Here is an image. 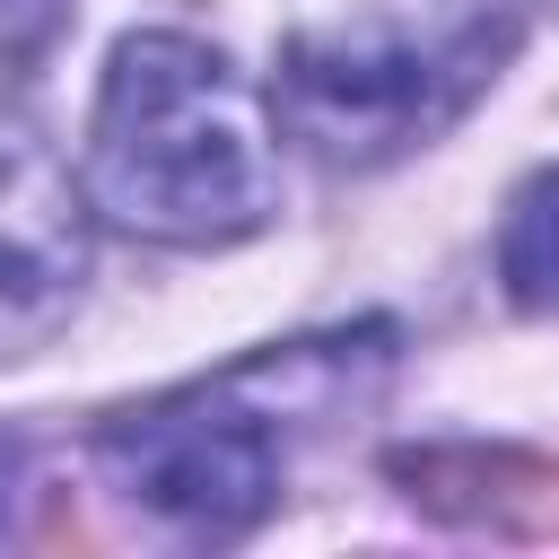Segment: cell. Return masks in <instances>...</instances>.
Listing matches in <instances>:
<instances>
[{"label": "cell", "mask_w": 559, "mask_h": 559, "mask_svg": "<svg viewBox=\"0 0 559 559\" xmlns=\"http://www.w3.org/2000/svg\"><path fill=\"white\" fill-rule=\"evenodd\" d=\"M87 201L148 245H236L280 210L262 96L201 35H122L87 122Z\"/></svg>", "instance_id": "6da1fadb"}, {"label": "cell", "mask_w": 559, "mask_h": 559, "mask_svg": "<svg viewBox=\"0 0 559 559\" xmlns=\"http://www.w3.org/2000/svg\"><path fill=\"white\" fill-rule=\"evenodd\" d=\"M384 358H393L384 323L262 349V358H245V367H227L210 384H183V393H166L148 411L105 419L96 463L140 515H157V524H175L192 542H236V533H253L271 515L288 445L306 428H323L341 402H358Z\"/></svg>", "instance_id": "7a4b0ae2"}, {"label": "cell", "mask_w": 559, "mask_h": 559, "mask_svg": "<svg viewBox=\"0 0 559 559\" xmlns=\"http://www.w3.org/2000/svg\"><path fill=\"white\" fill-rule=\"evenodd\" d=\"M87 288V201L70 166L0 114V358H26L70 323Z\"/></svg>", "instance_id": "277c9868"}, {"label": "cell", "mask_w": 559, "mask_h": 559, "mask_svg": "<svg viewBox=\"0 0 559 559\" xmlns=\"http://www.w3.org/2000/svg\"><path fill=\"white\" fill-rule=\"evenodd\" d=\"M498 280L515 306L533 314H559V166L533 175L507 210V236H498Z\"/></svg>", "instance_id": "5b68a950"}, {"label": "cell", "mask_w": 559, "mask_h": 559, "mask_svg": "<svg viewBox=\"0 0 559 559\" xmlns=\"http://www.w3.org/2000/svg\"><path fill=\"white\" fill-rule=\"evenodd\" d=\"M9 498H17V437H0V533H9Z\"/></svg>", "instance_id": "52a82bcc"}, {"label": "cell", "mask_w": 559, "mask_h": 559, "mask_svg": "<svg viewBox=\"0 0 559 559\" xmlns=\"http://www.w3.org/2000/svg\"><path fill=\"white\" fill-rule=\"evenodd\" d=\"M533 0H288L280 122L323 166H384L437 140L524 44Z\"/></svg>", "instance_id": "3957f363"}, {"label": "cell", "mask_w": 559, "mask_h": 559, "mask_svg": "<svg viewBox=\"0 0 559 559\" xmlns=\"http://www.w3.org/2000/svg\"><path fill=\"white\" fill-rule=\"evenodd\" d=\"M70 26V0H0V70H35Z\"/></svg>", "instance_id": "8992f818"}]
</instances>
